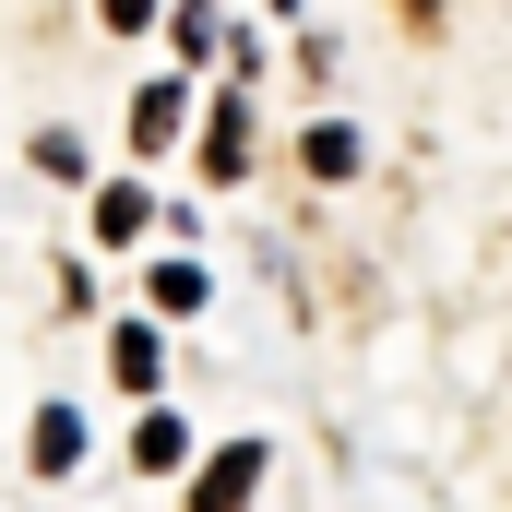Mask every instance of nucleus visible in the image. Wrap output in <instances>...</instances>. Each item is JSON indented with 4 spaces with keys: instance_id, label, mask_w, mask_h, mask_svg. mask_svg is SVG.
Returning a JSON list of instances; mask_svg holds the SVG:
<instances>
[{
    "instance_id": "nucleus-6",
    "label": "nucleus",
    "mask_w": 512,
    "mask_h": 512,
    "mask_svg": "<svg viewBox=\"0 0 512 512\" xmlns=\"http://www.w3.org/2000/svg\"><path fill=\"white\" fill-rule=\"evenodd\" d=\"M108 370H120L131 393H155V370H167V358H155V334H143V322H120V334H108Z\"/></svg>"
},
{
    "instance_id": "nucleus-8",
    "label": "nucleus",
    "mask_w": 512,
    "mask_h": 512,
    "mask_svg": "<svg viewBox=\"0 0 512 512\" xmlns=\"http://www.w3.org/2000/svg\"><path fill=\"white\" fill-rule=\"evenodd\" d=\"M155 310H167V322L203 310V274H191V262H155Z\"/></svg>"
},
{
    "instance_id": "nucleus-7",
    "label": "nucleus",
    "mask_w": 512,
    "mask_h": 512,
    "mask_svg": "<svg viewBox=\"0 0 512 512\" xmlns=\"http://www.w3.org/2000/svg\"><path fill=\"white\" fill-rule=\"evenodd\" d=\"M179 453H191V441H179V417H143V429H131V465H143V477H167Z\"/></svg>"
},
{
    "instance_id": "nucleus-2",
    "label": "nucleus",
    "mask_w": 512,
    "mask_h": 512,
    "mask_svg": "<svg viewBox=\"0 0 512 512\" xmlns=\"http://www.w3.org/2000/svg\"><path fill=\"white\" fill-rule=\"evenodd\" d=\"M251 167V108L239 96H215V131H203V179H239Z\"/></svg>"
},
{
    "instance_id": "nucleus-1",
    "label": "nucleus",
    "mask_w": 512,
    "mask_h": 512,
    "mask_svg": "<svg viewBox=\"0 0 512 512\" xmlns=\"http://www.w3.org/2000/svg\"><path fill=\"white\" fill-rule=\"evenodd\" d=\"M251 489H262V441H227V453L203 465V489H191V512H251Z\"/></svg>"
},
{
    "instance_id": "nucleus-3",
    "label": "nucleus",
    "mask_w": 512,
    "mask_h": 512,
    "mask_svg": "<svg viewBox=\"0 0 512 512\" xmlns=\"http://www.w3.org/2000/svg\"><path fill=\"white\" fill-rule=\"evenodd\" d=\"M131 143H143V155L179 143V84H143V96H131Z\"/></svg>"
},
{
    "instance_id": "nucleus-10",
    "label": "nucleus",
    "mask_w": 512,
    "mask_h": 512,
    "mask_svg": "<svg viewBox=\"0 0 512 512\" xmlns=\"http://www.w3.org/2000/svg\"><path fill=\"white\" fill-rule=\"evenodd\" d=\"M108 12V36H131V24H155V0H96Z\"/></svg>"
},
{
    "instance_id": "nucleus-4",
    "label": "nucleus",
    "mask_w": 512,
    "mask_h": 512,
    "mask_svg": "<svg viewBox=\"0 0 512 512\" xmlns=\"http://www.w3.org/2000/svg\"><path fill=\"white\" fill-rule=\"evenodd\" d=\"M72 453H84V417L48 405V417H36V477H72Z\"/></svg>"
},
{
    "instance_id": "nucleus-5",
    "label": "nucleus",
    "mask_w": 512,
    "mask_h": 512,
    "mask_svg": "<svg viewBox=\"0 0 512 512\" xmlns=\"http://www.w3.org/2000/svg\"><path fill=\"white\" fill-rule=\"evenodd\" d=\"M298 167H310V179H358V131H346V120H322L310 143H298Z\"/></svg>"
},
{
    "instance_id": "nucleus-9",
    "label": "nucleus",
    "mask_w": 512,
    "mask_h": 512,
    "mask_svg": "<svg viewBox=\"0 0 512 512\" xmlns=\"http://www.w3.org/2000/svg\"><path fill=\"white\" fill-rule=\"evenodd\" d=\"M96 239H143V191H108L96 203Z\"/></svg>"
}]
</instances>
